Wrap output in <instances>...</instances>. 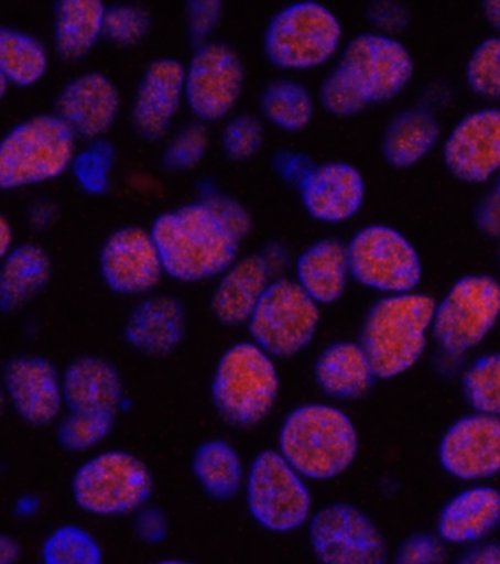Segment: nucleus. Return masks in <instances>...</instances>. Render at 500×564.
Masks as SVG:
<instances>
[{
	"mask_svg": "<svg viewBox=\"0 0 500 564\" xmlns=\"http://www.w3.org/2000/svg\"><path fill=\"white\" fill-rule=\"evenodd\" d=\"M252 230L247 208L230 196L209 192L155 219L151 235L164 272L181 282H200L222 275L239 257Z\"/></svg>",
	"mask_w": 500,
	"mask_h": 564,
	"instance_id": "obj_1",
	"label": "nucleus"
},
{
	"mask_svg": "<svg viewBox=\"0 0 500 564\" xmlns=\"http://www.w3.org/2000/svg\"><path fill=\"white\" fill-rule=\"evenodd\" d=\"M414 72L403 44L383 34L365 33L348 42L341 57L320 85L324 109L350 118L399 96Z\"/></svg>",
	"mask_w": 500,
	"mask_h": 564,
	"instance_id": "obj_2",
	"label": "nucleus"
},
{
	"mask_svg": "<svg viewBox=\"0 0 500 564\" xmlns=\"http://www.w3.org/2000/svg\"><path fill=\"white\" fill-rule=\"evenodd\" d=\"M281 456L305 480L327 481L346 473L359 452L356 425L333 405L297 406L284 419Z\"/></svg>",
	"mask_w": 500,
	"mask_h": 564,
	"instance_id": "obj_3",
	"label": "nucleus"
},
{
	"mask_svg": "<svg viewBox=\"0 0 500 564\" xmlns=\"http://www.w3.org/2000/svg\"><path fill=\"white\" fill-rule=\"evenodd\" d=\"M436 302L431 295H387L370 307L360 346L378 379H394L417 365L427 347Z\"/></svg>",
	"mask_w": 500,
	"mask_h": 564,
	"instance_id": "obj_4",
	"label": "nucleus"
},
{
	"mask_svg": "<svg viewBox=\"0 0 500 564\" xmlns=\"http://www.w3.org/2000/svg\"><path fill=\"white\" fill-rule=\"evenodd\" d=\"M77 137L55 113L30 116L0 138V191L44 185L69 172Z\"/></svg>",
	"mask_w": 500,
	"mask_h": 564,
	"instance_id": "obj_5",
	"label": "nucleus"
},
{
	"mask_svg": "<svg viewBox=\"0 0 500 564\" xmlns=\"http://www.w3.org/2000/svg\"><path fill=\"white\" fill-rule=\"evenodd\" d=\"M279 391L275 362L257 344L239 343L222 354L211 397L227 424L239 429L261 424L274 410Z\"/></svg>",
	"mask_w": 500,
	"mask_h": 564,
	"instance_id": "obj_6",
	"label": "nucleus"
},
{
	"mask_svg": "<svg viewBox=\"0 0 500 564\" xmlns=\"http://www.w3.org/2000/svg\"><path fill=\"white\" fill-rule=\"evenodd\" d=\"M153 490V474L144 460L119 449L91 456L79 465L70 480V494L77 508L101 518L138 512Z\"/></svg>",
	"mask_w": 500,
	"mask_h": 564,
	"instance_id": "obj_7",
	"label": "nucleus"
},
{
	"mask_svg": "<svg viewBox=\"0 0 500 564\" xmlns=\"http://www.w3.org/2000/svg\"><path fill=\"white\" fill-rule=\"evenodd\" d=\"M338 18L318 2H297L281 9L265 31L263 51L275 68L307 70L333 59L341 44Z\"/></svg>",
	"mask_w": 500,
	"mask_h": 564,
	"instance_id": "obj_8",
	"label": "nucleus"
},
{
	"mask_svg": "<svg viewBox=\"0 0 500 564\" xmlns=\"http://www.w3.org/2000/svg\"><path fill=\"white\" fill-rule=\"evenodd\" d=\"M499 317V281L489 275L464 276L436 304L433 338L446 356L461 357L485 341Z\"/></svg>",
	"mask_w": 500,
	"mask_h": 564,
	"instance_id": "obj_9",
	"label": "nucleus"
},
{
	"mask_svg": "<svg viewBox=\"0 0 500 564\" xmlns=\"http://www.w3.org/2000/svg\"><path fill=\"white\" fill-rule=\"evenodd\" d=\"M248 508L263 530L289 534L312 518V495L279 451H263L253 459L247 481Z\"/></svg>",
	"mask_w": 500,
	"mask_h": 564,
	"instance_id": "obj_10",
	"label": "nucleus"
},
{
	"mask_svg": "<svg viewBox=\"0 0 500 564\" xmlns=\"http://www.w3.org/2000/svg\"><path fill=\"white\" fill-rule=\"evenodd\" d=\"M319 321V304L297 281L276 279L254 308L248 328L253 344L268 356L290 358L314 341Z\"/></svg>",
	"mask_w": 500,
	"mask_h": 564,
	"instance_id": "obj_11",
	"label": "nucleus"
},
{
	"mask_svg": "<svg viewBox=\"0 0 500 564\" xmlns=\"http://www.w3.org/2000/svg\"><path fill=\"white\" fill-rule=\"evenodd\" d=\"M350 275L359 284L387 294L413 293L422 281L416 249L394 228L373 224L347 243Z\"/></svg>",
	"mask_w": 500,
	"mask_h": 564,
	"instance_id": "obj_12",
	"label": "nucleus"
},
{
	"mask_svg": "<svg viewBox=\"0 0 500 564\" xmlns=\"http://www.w3.org/2000/svg\"><path fill=\"white\" fill-rule=\"evenodd\" d=\"M309 543L319 564H388L385 536L355 505L338 501L311 518Z\"/></svg>",
	"mask_w": 500,
	"mask_h": 564,
	"instance_id": "obj_13",
	"label": "nucleus"
},
{
	"mask_svg": "<svg viewBox=\"0 0 500 564\" xmlns=\"http://www.w3.org/2000/svg\"><path fill=\"white\" fill-rule=\"evenodd\" d=\"M244 65L229 44L198 47L186 68L185 98L199 122H216L233 111L242 96Z\"/></svg>",
	"mask_w": 500,
	"mask_h": 564,
	"instance_id": "obj_14",
	"label": "nucleus"
},
{
	"mask_svg": "<svg viewBox=\"0 0 500 564\" xmlns=\"http://www.w3.org/2000/svg\"><path fill=\"white\" fill-rule=\"evenodd\" d=\"M0 383L21 422L48 427L64 415L62 371L52 360L35 354H20L3 365Z\"/></svg>",
	"mask_w": 500,
	"mask_h": 564,
	"instance_id": "obj_15",
	"label": "nucleus"
},
{
	"mask_svg": "<svg viewBox=\"0 0 500 564\" xmlns=\"http://www.w3.org/2000/svg\"><path fill=\"white\" fill-rule=\"evenodd\" d=\"M98 268L107 289L120 295L150 293L164 274L153 235L140 226L111 232L101 246Z\"/></svg>",
	"mask_w": 500,
	"mask_h": 564,
	"instance_id": "obj_16",
	"label": "nucleus"
},
{
	"mask_svg": "<svg viewBox=\"0 0 500 564\" xmlns=\"http://www.w3.org/2000/svg\"><path fill=\"white\" fill-rule=\"evenodd\" d=\"M439 463L458 480L483 481L500 473V417L472 413L457 420L439 443Z\"/></svg>",
	"mask_w": 500,
	"mask_h": 564,
	"instance_id": "obj_17",
	"label": "nucleus"
},
{
	"mask_svg": "<svg viewBox=\"0 0 500 564\" xmlns=\"http://www.w3.org/2000/svg\"><path fill=\"white\" fill-rule=\"evenodd\" d=\"M120 111V93L109 76L88 70L75 76L57 94L55 113L77 140H101Z\"/></svg>",
	"mask_w": 500,
	"mask_h": 564,
	"instance_id": "obj_18",
	"label": "nucleus"
},
{
	"mask_svg": "<svg viewBox=\"0 0 500 564\" xmlns=\"http://www.w3.org/2000/svg\"><path fill=\"white\" fill-rule=\"evenodd\" d=\"M444 159L449 172L467 183H485L500 172V109L466 116L446 140Z\"/></svg>",
	"mask_w": 500,
	"mask_h": 564,
	"instance_id": "obj_19",
	"label": "nucleus"
},
{
	"mask_svg": "<svg viewBox=\"0 0 500 564\" xmlns=\"http://www.w3.org/2000/svg\"><path fill=\"white\" fill-rule=\"evenodd\" d=\"M186 68L176 59H157L145 69L132 105L133 129L142 140H163L185 97Z\"/></svg>",
	"mask_w": 500,
	"mask_h": 564,
	"instance_id": "obj_20",
	"label": "nucleus"
},
{
	"mask_svg": "<svg viewBox=\"0 0 500 564\" xmlns=\"http://www.w3.org/2000/svg\"><path fill=\"white\" fill-rule=\"evenodd\" d=\"M298 187L307 214L329 224L355 217L366 195L365 178L359 170L339 161L316 165Z\"/></svg>",
	"mask_w": 500,
	"mask_h": 564,
	"instance_id": "obj_21",
	"label": "nucleus"
},
{
	"mask_svg": "<svg viewBox=\"0 0 500 564\" xmlns=\"http://www.w3.org/2000/svg\"><path fill=\"white\" fill-rule=\"evenodd\" d=\"M186 333V311L173 295H153L138 303L123 328L124 341L150 357L172 354Z\"/></svg>",
	"mask_w": 500,
	"mask_h": 564,
	"instance_id": "obj_22",
	"label": "nucleus"
},
{
	"mask_svg": "<svg viewBox=\"0 0 500 564\" xmlns=\"http://www.w3.org/2000/svg\"><path fill=\"white\" fill-rule=\"evenodd\" d=\"M65 409L79 413L118 415L123 383L118 369L106 358L79 356L62 371Z\"/></svg>",
	"mask_w": 500,
	"mask_h": 564,
	"instance_id": "obj_23",
	"label": "nucleus"
},
{
	"mask_svg": "<svg viewBox=\"0 0 500 564\" xmlns=\"http://www.w3.org/2000/svg\"><path fill=\"white\" fill-rule=\"evenodd\" d=\"M500 527V491L476 486L461 491L444 506L437 518L436 535L446 545H470L486 541Z\"/></svg>",
	"mask_w": 500,
	"mask_h": 564,
	"instance_id": "obj_24",
	"label": "nucleus"
},
{
	"mask_svg": "<svg viewBox=\"0 0 500 564\" xmlns=\"http://www.w3.org/2000/svg\"><path fill=\"white\" fill-rule=\"evenodd\" d=\"M272 281L274 275L261 253L238 259L214 290V316L227 326L248 324Z\"/></svg>",
	"mask_w": 500,
	"mask_h": 564,
	"instance_id": "obj_25",
	"label": "nucleus"
},
{
	"mask_svg": "<svg viewBox=\"0 0 500 564\" xmlns=\"http://www.w3.org/2000/svg\"><path fill=\"white\" fill-rule=\"evenodd\" d=\"M53 275L47 249L35 241L15 245L0 263V313L13 315L37 299Z\"/></svg>",
	"mask_w": 500,
	"mask_h": 564,
	"instance_id": "obj_26",
	"label": "nucleus"
},
{
	"mask_svg": "<svg viewBox=\"0 0 500 564\" xmlns=\"http://www.w3.org/2000/svg\"><path fill=\"white\" fill-rule=\"evenodd\" d=\"M377 375L359 343L341 341L325 348L315 365V380L325 395L357 401L372 391Z\"/></svg>",
	"mask_w": 500,
	"mask_h": 564,
	"instance_id": "obj_27",
	"label": "nucleus"
},
{
	"mask_svg": "<svg viewBox=\"0 0 500 564\" xmlns=\"http://www.w3.org/2000/svg\"><path fill=\"white\" fill-rule=\"evenodd\" d=\"M297 284L316 304H333L346 293L350 265L347 245L335 237L318 240L297 259Z\"/></svg>",
	"mask_w": 500,
	"mask_h": 564,
	"instance_id": "obj_28",
	"label": "nucleus"
},
{
	"mask_svg": "<svg viewBox=\"0 0 500 564\" xmlns=\"http://www.w3.org/2000/svg\"><path fill=\"white\" fill-rule=\"evenodd\" d=\"M106 4L100 0H59L53 7V47L65 64L91 53L102 39Z\"/></svg>",
	"mask_w": 500,
	"mask_h": 564,
	"instance_id": "obj_29",
	"label": "nucleus"
},
{
	"mask_svg": "<svg viewBox=\"0 0 500 564\" xmlns=\"http://www.w3.org/2000/svg\"><path fill=\"white\" fill-rule=\"evenodd\" d=\"M51 68V53L37 35L0 25V75L9 87L31 88Z\"/></svg>",
	"mask_w": 500,
	"mask_h": 564,
	"instance_id": "obj_30",
	"label": "nucleus"
},
{
	"mask_svg": "<svg viewBox=\"0 0 500 564\" xmlns=\"http://www.w3.org/2000/svg\"><path fill=\"white\" fill-rule=\"evenodd\" d=\"M439 123L431 111L405 110L395 116L383 137L382 150L388 163L396 169L417 164L436 145Z\"/></svg>",
	"mask_w": 500,
	"mask_h": 564,
	"instance_id": "obj_31",
	"label": "nucleus"
},
{
	"mask_svg": "<svg viewBox=\"0 0 500 564\" xmlns=\"http://www.w3.org/2000/svg\"><path fill=\"white\" fill-rule=\"evenodd\" d=\"M192 471L211 499H233L242 490L244 474L239 452L222 438L203 443L192 460Z\"/></svg>",
	"mask_w": 500,
	"mask_h": 564,
	"instance_id": "obj_32",
	"label": "nucleus"
},
{
	"mask_svg": "<svg viewBox=\"0 0 500 564\" xmlns=\"http://www.w3.org/2000/svg\"><path fill=\"white\" fill-rule=\"evenodd\" d=\"M314 98L305 85L293 79L274 80L263 89V118L284 132H301L314 118Z\"/></svg>",
	"mask_w": 500,
	"mask_h": 564,
	"instance_id": "obj_33",
	"label": "nucleus"
},
{
	"mask_svg": "<svg viewBox=\"0 0 500 564\" xmlns=\"http://www.w3.org/2000/svg\"><path fill=\"white\" fill-rule=\"evenodd\" d=\"M102 549L96 536L77 523L57 527L42 545V564H102Z\"/></svg>",
	"mask_w": 500,
	"mask_h": 564,
	"instance_id": "obj_34",
	"label": "nucleus"
},
{
	"mask_svg": "<svg viewBox=\"0 0 500 564\" xmlns=\"http://www.w3.org/2000/svg\"><path fill=\"white\" fill-rule=\"evenodd\" d=\"M461 388L475 413L500 417V352L472 361L463 373Z\"/></svg>",
	"mask_w": 500,
	"mask_h": 564,
	"instance_id": "obj_35",
	"label": "nucleus"
},
{
	"mask_svg": "<svg viewBox=\"0 0 500 564\" xmlns=\"http://www.w3.org/2000/svg\"><path fill=\"white\" fill-rule=\"evenodd\" d=\"M115 161V147L101 138L85 143L81 150L75 152L69 172L84 194L101 196L110 191Z\"/></svg>",
	"mask_w": 500,
	"mask_h": 564,
	"instance_id": "obj_36",
	"label": "nucleus"
},
{
	"mask_svg": "<svg viewBox=\"0 0 500 564\" xmlns=\"http://www.w3.org/2000/svg\"><path fill=\"white\" fill-rule=\"evenodd\" d=\"M115 423V414L68 411L56 423V441L65 451L84 454L105 442Z\"/></svg>",
	"mask_w": 500,
	"mask_h": 564,
	"instance_id": "obj_37",
	"label": "nucleus"
},
{
	"mask_svg": "<svg viewBox=\"0 0 500 564\" xmlns=\"http://www.w3.org/2000/svg\"><path fill=\"white\" fill-rule=\"evenodd\" d=\"M151 29L149 11L141 4L115 3L106 7L102 39L120 47L137 46Z\"/></svg>",
	"mask_w": 500,
	"mask_h": 564,
	"instance_id": "obj_38",
	"label": "nucleus"
},
{
	"mask_svg": "<svg viewBox=\"0 0 500 564\" xmlns=\"http://www.w3.org/2000/svg\"><path fill=\"white\" fill-rule=\"evenodd\" d=\"M470 88L481 97L500 101V39H489L472 53L467 65Z\"/></svg>",
	"mask_w": 500,
	"mask_h": 564,
	"instance_id": "obj_39",
	"label": "nucleus"
},
{
	"mask_svg": "<svg viewBox=\"0 0 500 564\" xmlns=\"http://www.w3.org/2000/svg\"><path fill=\"white\" fill-rule=\"evenodd\" d=\"M208 141V131L203 122L196 120L186 124L167 143L163 155L164 167L172 172L194 169L204 159Z\"/></svg>",
	"mask_w": 500,
	"mask_h": 564,
	"instance_id": "obj_40",
	"label": "nucleus"
},
{
	"mask_svg": "<svg viewBox=\"0 0 500 564\" xmlns=\"http://www.w3.org/2000/svg\"><path fill=\"white\" fill-rule=\"evenodd\" d=\"M222 150L230 160L247 161L263 145V124L257 116L240 115L229 120L222 131Z\"/></svg>",
	"mask_w": 500,
	"mask_h": 564,
	"instance_id": "obj_41",
	"label": "nucleus"
},
{
	"mask_svg": "<svg viewBox=\"0 0 500 564\" xmlns=\"http://www.w3.org/2000/svg\"><path fill=\"white\" fill-rule=\"evenodd\" d=\"M448 547L437 535L417 532L396 550L394 564H446Z\"/></svg>",
	"mask_w": 500,
	"mask_h": 564,
	"instance_id": "obj_42",
	"label": "nucleus"
},
{
	"mask_svg": "<svg viewBox=\"0 0 500 564\" xmlns=\"http://www.w3.org/2000/svg\"><path fill=\"white\" fill-rule=\"evenodd\" d=\"M221 12V2L187 3V30L192 42L203 46L205 40L216 30Z\"/></svg>",
	"mask_w": 500,
	"mask_h": 564,
	"instance_id": "obj_43",
	"label": "nucleus"
},
{
	"mask_svg": "<svg viewBox=\"0 0 500 564\" xmlns=\"http://www.w3.org/2000/svg\"><path fill=\"white\" fill-rule=\"evenodd\" d=\"M135 532L138 539L144 541L146 544L162 543L169 532L166 514L155 508H142L138 510Z\"/></svg>",
	"mask_w": 500,
	"mask_h": 564,
	"instance_id": "obj_44",
	"label": "nucleus"
},
{
	"mask_svg": "<svg viewBox=\"0 0 500 564\" xmlns=\"http://www.w3.org/2000/svg\"><path fill=\"white\" fill-rule=\"evenodd\" d=\"M59 218V207L52 199L37 198L29 205L25 213L26 224L33 231L51 230Z\"/></svg>",
	"mask_w": 500,
	"mask_h": 564,
	"instance_id": "obj_45",
	"label": "nucleus"
},
{
	"mask_svg": "<svg viewBox=\"0 0 500 564\" xmlns=\"http://www.w3.org/2000/svg\"><path fill=\"white\" fill-rule=\"evenodd\" d=\"M275 165L285 181L297 183V185H301L306 174L315 167L307 156L292 154V152H281V154L276 156Z\"/></svg>",
	"mask_w": 500,
	"mask_h": 564,
	"instance_id": "obj_46",
	"label": "nucleus"
},
{
	"mask_svg": "<svg viewBox=\"0 0 500 564\" xmlns=\"http://www.w3.org/2000/svg\"><path fill=\"white\" fill-rule=\"evenodd\" d=\"M477 226L490 237H500V195L497 191L486 196L477 209Z\"/></svg>",
	"mask_w": 500,
	"mask_h": 564,
	"instance_id": "obj_47",
	"label": "nucleus"
},
{
	"mask_svg": "<svg viewBox=\"0 0 500 564\" xmlns=\"http://www.w3.org/2000/svg\"><path fill=\"white\" fill-rule=\"evenodd\" d=\"M455 564H500V543L481 541L464 550Z\"/></svg>",
	"mask_w": 500,
	"mask_h": 564,
	"instance_id": "obj_48",
	"label": "nucleus"
},
{
	"mask_svg": "<svg viewBox=\"0 0 500 564\" xmlns=\"http://www.w3.org/2000/svg\"><path fill=\"white\" fill-rule=\"evenodd\" d=\"M370 18L383 30L401 29L405 24L403 9L390 2L374 3L370 7Z\"/></svg>",
	"mask_w": 500,
	"mask_h": 564,
	"instance_id": "obj_49",
	"label": "nucleus"
},
{
	"mask_svg": "<svg viewBox=\"0 0 500 564\" xmlns=\"http://www.w3.org/2000/svg\"><path fill=\"white\" fill-rule=\"evenodd\" d=\"M263 259H265L268 268H270L271 274L279 276L281 272L285 270L289 263V253L283 246L279 243H271L267 246L261 252ZM281 279V276H279Z\"/></svg>",
	"mask_w": 500,
	"mask_h": 564,
	"instance_id": "obj_50",
	"label": "nucleus"
},
{
	"mask_svg": "<svg viewBox=\"0 0 500 564\" xmlns=\"http://www.w3.org/2000/svg\"><path fill=\"white\" fill-rule=\"evenodd\" d=\"M15 248V231L7 215L0 213V263Z\"/></svg>",
	"mask_w": 500,
	"mask_h": 564,
	"instance_id": "obj_51",
	"label": "nucleus"
},
{
	"mask_svg": "<svg viewBox=\"0 0 500 564\" xmlns=\"http://www.w3.org/2000/svg\"><path fill=\"white\" fill-rule=\"evenodd\" d=\"M21 554V545L13 536L0 534V564H17Z\"/></svg>",
	"mask_w": 500,
	"mask_h": 564,
	"instance_id": "obj_52",
	"label": "nucleus"
},
{
	"mask_svg": "<svg viewBox=\"0 0 500 564\" xmlns=\"http://www.w3.org/2000/svg\"><path fill=\"white\" fill-rule=\"evenodd\" d=\"M40 506H42V501H40L37 496H21L15 503V514L20 518L34 517L39 512Z\"/></svg>",
	"mask_w": 500,
	"mask_h": 564,
	"instance_id": "obj_53",
	"label": "nucleus"
},
{
	"mask_svg": "<svg viewBox=\"0 0 500 564\" xmlns=\"http://www.w3.org/2000/svg\"><path fill=\"white\" fill-rule=\"evenodd\" d=\"M485 15L488 18L490 24H492L500 33V0H490V2H485Z\"/></svg>",
	"mask_w": 500,
	"mask_h": 564,
	"instance_id": "obj_54",
	"label": "nucleus"
},
{
	"mask_svg": "<svg viewBox=\"0 0 500 564\" xmlns=\"http://www.w3.org/2000/svg\"><path fill=\"white\" fill-rule=\"evenodd\" d=\"M7 406H8L7 393H4L2 383H0V417H2L4 410H7Z\"/></svg>",
	"mask_w": 500,
	"mask_h": 564,
	"instance_id": "obj_55",
	"label": "nucleus"
},
{
	"mask_svg": "<svg viewBox=\"0 0 500 564\" xmlns=\"http://www.w3.org/2000/svg\"><path fill=\"white\" fill-rule=\"evenodd\" d=\"M9 85L7 80H4L3 76L0 75V101L3 100L4 96H7Z\"/></svg>",
	"mask_w": 500,
	"mask_h": 564,
	"instance_id": "obj_56",
	"label": "nucleus"
},
{
	"mask_svg": "<svg viewBox=\"0 0 500 564\" xmlns=\"http://www.w3.org/2000/svg\"><path fill=\"white\" fill-rule=\"evenodd\" d=\"M155 564H194L189 562L176 561V558H170V561H162Z\"/></svg>",
	"mask_w": 500,
	"mask_h": 564,
	"instance_id": "obj_57",
	"label": "nucleus"
},
{
	"mask_svg": "<svg viewBox=\"0 0 500 564\" xmlns=\"http://www.w3.org/2000/svg\"><path fill=\"white\" fill-rule=\"evenodd\" d=\"M498 194L500 195V176H499V182H498V189H497Z\"/></svg>",
	"mask_w": 500,
	"mask_h": 564,
	"instance_id": "obj_58",
	"label": "nucleus"
}]
</instances>
